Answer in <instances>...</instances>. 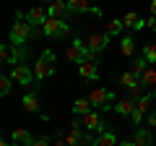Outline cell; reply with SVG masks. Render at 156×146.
Wrapping results in <instances>:
<instances>
[{"mask_svg":"<svg viewBox=\"0 0 156 146\" xmlns=\"http://www.w3.org/2000/svg\"><path fill=\"white\" fill-rule=\"evenodd\" d=\"M34 34H37V29H34L29 21H16L11 26V45L13 47H23Z\"/></svg>","mask_w":156,"mask_h":146,"instance_id":"obj_1","label":"cell"},{"mask_svg":"<svg viewBox=\"0 0 156 146\" xmlns=\"http://www.w3.org/2000/svg\"><path fill=\"white\" fill-rule=\"evenodd\" d=\"M52 68H55V52L44 50L42 55H39L37 65H34V78H37V81H44L47 76H52Z\"/></svg>","mask_w":156,"mask_h":146,"instance_id":"obj_2","label":"cell"},{"mask_svg":"<svg viewBox=\"0 0 156 146\" xmlns=\"http://www.w3.org/2000/svg\"><path fill=\"white\" fill-rule=\"evenodd\" d=\"M65 55H68V60H70V63H78V65H83L86 60H91V55H89V47H86V42H83V39H78V37L70 42V45H68Z\"/></svg>","mask_w":156,"mask_h":146,"instance_id":"obj_3","label":"cell"},{"mask_svg":"<svg viewBox=\"0 0 156 146\" xmlns=\"http://www.w3.org/2000/svg\"><path fill=\"white\" fill-rule=\"evenodd\" d=\"M0 60H3V63H13V68H16V63L23 65V60H26V50H23V47H13V45H3V47H0Z\"/></svg>","mask_w":156,"mask_h":146,"instance_id":"obj_4","label":"cell"},{"mask_svg":"<svg viewBox=\"0 0 156 146\" xmlns=\"http://www.w3.org/2000/svg\"><path fill=\"white\" fill-rule=\"evenodd\" d=\"M11 78H13V84H18V86H31L34 81V68H29V65H16L11 71Z\"/></svg>","mask_w":156,"mask_h":146,"instance_id":"obj_5","label":"cell"},{"mask_svg":"<svg viewBox=\"0 0 156 146\" xmlns=\"http://www.w3.org/2000/svg\"><path fill=\"white\" fill-rule=\"evenodd\" d=\"M107 45H109V37H107V34H91V37H89V42H86L91 60H96V55H99L101 50H107Z\"/></svg>","mask_w":156,"mask_h":146,"instance_id":"obj_6","label":"cell"},{"mask_svg":"<svg viewBox=\"0 0 156 146\" xmlns=\"http://www.w3.org/2000/svg\"><path fill=\"white\" fill-rule=\"evenodd\" d=\"M112 99H115V91H109V89H94L89 94L91 107H109Z\"/></svg>","mask_w":156,"mask_h":146,"instance_id":"obj_7","label":"cell"},{"mask_svg":"<svg viewBox=\"0 0 156 146\" xmlns=\"http://www.w3.org/2000/svg\"><path fill=\"white\" fill-rule=\"evenodd\" d=\"M68 31V21H62V18H50V21L42 26V34L44 37H60V34Z\"/></svg>","mask_w":156,"mask_h":146,"instance_id":"obj_8","label":"cell"},{"mask_svg":"<svg viewBox=\"0 0 156 146\" xmlns=\"http://www.w3.org/2000/svg\"><path fill=\"white\" fill-rule=\"evenodd\" d=\"M81 123H83V128L89 130V133H96V136L104 133V123L99 120V112H94V110H91L86 118H81Z\"/></svg>","mask_w":156,"mask_h":146,"instance_id":"obj_9","label":"cell"},{"mask_svg":"<svg viewBox=\"0 0 156 146\" xmlns=\"http://www.w3.org/2000/svg\"><path fill=\"white\" fill-rule=\"evenodd\" d=\"M26 21L31 24L34 29H37V26H44V24L50 21V13H47V8H39L37 5V8H31V11L26 13Z\"/></svg>","mask_w":156,"mask_h":146,"instance_id":"obj_10","label":"cell"},{"mask_svg":"<svg viewBox=\"0 0 156 146\" xmlns=\"http://www.w3.org/2000/svg\"><path fill=\"white\" fill-rule=\"evenodd\" d=\"M11 141H13V146H34V136H31V130H26V128H16L11 133Z\"/></svg>","mask_w":156,"mask_h":146,"instance_id":"obj_11","label":"cell"},{"mask_svg":"<svg viewBox=\"0 0 156 146\" xmlns=\"http://www.w3.org/2000/svg\"><path fill=\"white\" fill-rule=\"evenodd\" d=\"M78 76L81 78H89V81L99 78V65H96V60H86L83 65H78Z\"/></svg>","mask_w":156,"mask_h":146,"instance_id":"obj_12","label":"cell"},{"mask_svg":"<svg viewBox=\"0 0 156 146\" xmlns=\"http://www.w3.org/2000/svg\"><path fill=\"white\" fill-rule=\"evenodd\" d=\"M135 107H138V102H133L130 97H122L117 104H112V110H115L117 115H133V112H135Z\"/></svg>","mask_w":156,"mask_h":146,"instance_id":"obj_13","label":"cell"},{"mask_svg":"<svg viewBox=\"0 0 156 146\" xmlns=\"http://www.w3.org/2000/svg\"><path fill=\"white\" fill-rule=\"evenodd\" d=\"M148 68H151V65H148V60H146L143 55H140V57H135V60L130 63V73H133V76H135V78H138V81L143 78V73L148 71Z\"/></svg>","mask_w":156,"mask_h":146,"instance_id":"obj_14","label":"cell"},{"mask_svg":"<svg viewBox=\"0 0 156 146\" xmlns=\"http://www.w3.org/2000/svg\"><path fill=\"white\" fill-rule=\"evenodd\" d=\"M133 141H135V146H154V136H151V130H143V128H135Z\"/></svg>","mask_w":156,"mask_h":146,"instance_id":"obj_15","label":"cell"},{"mask_svg":"<svg viewBox=\"0 0 156 146\" xmlns=\"http://www.w3.org/2000/svg\"><path fill=\"white\" fill-rule=\"evenodd\" d=\"M122 24H125V26H130V29H138V31H140V29H146V21H143L135 11L125 13V16H122Z\"/></svg>","mask_w":156,"mask_h":146,"instance_id":"obj_16","label":"cell"},{"mask_svg":"<svg viewBox=\"0 0 156 146\" xmlns=\"http://www.w3.org/2000/svg\"><path fill=\"white\" fill-rule=\"evenodd\" d=\"M96 5H89L86 0H70L68 3V13H94Z\"/></svg>","mask_w":156,"mask_h":146,"instance_id":"obj_17","label":"cell"},{"mask_svg":"<svg viewBox=\"0 0 156 146\" xmlns=\"http://www.w3.org/2000/svg\"><path fill=\"white\" fill-rule=\"evenodd\" d=\"M47 13H50V18H62L68 13V3H62V0H55L50 8H47Z\"/></svg>","mask_w":156,"mask_h":146,"instance_id":"obj_18","label":"cell"},{"mask_svg":"<svg viewBox=\"0 0 156 146\" xmlns=\"http://www.w3.org/2000/svg\"><path fill=\"white\" fill-rule=\"evenodd\" d=\"M89 112H91V102L89 99H76V102H73V115H76V118H78V115L86 118Z\"/></svg>","mask_w":156,"mask_h":146,"instance_id":"obj_19","label":"cell"},{"mask_svg":"<svg viewBox=\"0 0 156 146\" xmlns=\"http://www.w3.org/2000/svg\"><path fill=\"white\" fill-rule=\"evenodd\" d=\"M120 52H122L125 57H130L135 52V39L133 37H120Z\"/></svg>","mask_w":156,"mask_h":146,"instance_id":"obj_20","label":"cell"},{"mask_svg":"<svg viewBox=\"0 0 156 146\" xmlns=\"http://www.w3.org/2000/svg\"><path fill=\"white\" fill-rule=\"evenodd\" d=\"M96 146H117V136L112 130H104V133L96 136Z\"/></svg>","mask_w":156,"mask_h":146,"instance_id":"obj_21","label":"cell"},{"mask_svg":"<svg viewBox=\"0 0 156 146\" xmlns=\"http://www.w3.org/2000/svg\"><path fill=\"white\" fill-rule=\"evenodd\" d=\"M125 24L122 18H115V21H109V26H107V37H117V34H122Z\"/></svg>","mask_w":156,"mask_h":146,"instance_id":"obj_22","label":"cell"},{"mask_svg":"<svg viewBox=\"0 0 156 146\" xmlns=\"http://www.w3.org/2000/svg\"><path fill=\"white\" fill-rule=\"evenodd\" d=\"M23 110L26 112H39V99L34 94H26L23 97Z\"/></svg>","mask_w":156,"mask_h":146,"instance_id":"obj_23","label":"cell"},{"mask_svg":"<svg viewBox=\"0 0 156 146\" xmlns=\"http://www.w3.org/2000/svg\"><path fill=\"white\" fill-rule=\"evenodd\" d=\"M120 84H122L125 89H133V86L138 84V78H135V76H133V73H130V71H125L122 76H120Z\"/></svg>","mask_w":156,"mask_h":146,"instance_id":"obj_24","label":"cell"},{"mask_svg":"<svg viewBox=\"0 0 156 146\" xmlns=\"http://www.w3.org/2000/svg\"><path fill=\"white\" fill-rule=\"evenodd\" d=\"M143 57H146L148 63H156V42H151V45L143 47Z\"/></svg>","mask_w":156,"mask_h":146,"instance_id":"obj_25","label":"cell"},{"mask_svg":"<svg viewBox=\"0 0 156 146\" xmlns=\"http://www.w3.org/2000/svg\"><path fill=\"white\" fill-rule=\"evenodd\" d=\"M11 86H13V78H11V76H3V78H0V94L8 97V94H11Z\"/></svg>","mask_w":156,"mask_h":146,"instance_id":"obj_26","label":"cell"},{"mask_svg":"<svg viewBox=\"0 0 156 146\" xmlns=\"http://www.w3.org/2000/svg\"><path fill=\"white\" fill-rule=\"evenodd\" d=\"M146 123H148V128H154V130H156V110H154V112H148Z\"/></svg>","mask_w":156,"mask_h":146,"instance_id":"obj_27","label":"cell"},{"mask_svg":"<svg viewBox=\"0 0 156 146\" xmlns=\"http://www.w3.org/2000/svg\"><path fill=\"white\" fill-rule=\"evenodd\" d=\"M146 29H151V31H156V16H151L148 21H146Z\"/></svg>","mask_w":156,"mask_h":146,"instance_id":"obj_28","label":"cell"},{"mask_svg":"<svg viewBox=\"0 0 156 146\" xmlns=\"http://www.w3.org/2000/svg\"><path fill=\"white\" fill-rule=\"evenodd\" d=\"M34 146H50V138H37V141H34Z\"/></svg>","mask_w":156,"mask_h":146,"instance_id":"obj_29","label":"cell"},{"mask_svg":"<svg viewBox=\"0 0 156 146\" xmlns=\"http://www.w3.org/2000/svg\"><path fill=\"white\" fill-rule=\"evenodd\" d=\"M117 146H135V141H120Z\"/></svg>","mask_w":156,"mask_h":146,"instance_id":"obj_30","label":"cell"},{"mask_svg":"<svg viewBox=\"0 0 156 146\" xmlns=\"http://www.w3.org/2000/svg\"><path fill=\"white\" fill-rule=\"evenodd\" d=\"M148 8H151V16H156V0H154V3H151Z\"/></svg>","mask_w":156,"mask_h":146,"instance_id":"obj_31","label":"cell"},{"mask_svg":"<svg viewBox=\"0 0 156 146\" xmlns=\"http://www.w3.org/2000/svg\"><path fill=\"white\" fill-rule=\"evenodd\" d=\"M0 146H8V144H5V141H3V144H0Z\"/></svg>","mask_w":156,"mask_h":146,"instance_id":"obj_32","label":"cell"},{"mask_svg":"<svg viewBox=\"0 0 156 146\" xmlns=\"http://www.w3.org/2000/svg\"><path fill=\"white\" fill-rule=\"evenodd\" d=\"M78 146H81V144H78Z\"/></svg>","mask_w":156,"mask_h":146,"instance_id":"obj_33","label":"cell"}]
</instances>
